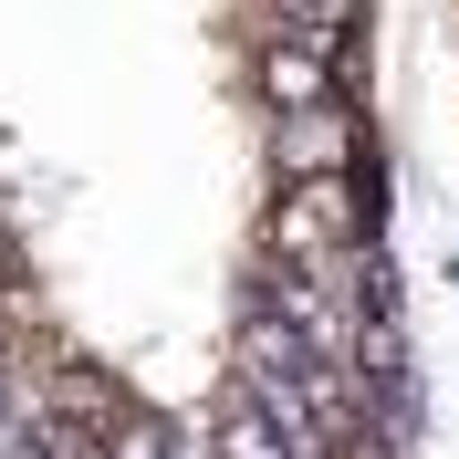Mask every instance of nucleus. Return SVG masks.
<instances>
[{"instance_id": "obj_4", "label": "nucleus", "mask_w": 459, "mask_h": 459, "mask_svg": "<svg viewBox=\"0 0 459 459\" xmlns=\"http://www.w3.org/2000/svg\"><path fill=\"white\" fill-rule=\"evenodd\" d=\"M209 459H292V438L272 429V407L240 386V397H220V418H209Z\"/></svg>"}, {"instance_id": "obj_3", "label": "nucleus", "mask_w": 459, "mask_h": 459, "mask_svg": "<svg viewBox=\"0 0 459 459\" xmlns=\"http://www.w3.org/2000/svg\"><path fill=\"white\" fill-rule=\"evenodd\" d=\"M251 94H261V115L324 105V94H344V53H334V42H303V31H272V22H261V42H251Z\"/></svg>"}, {"instance_id": "obj_1", "label": "nucleus", "mask_w": 459, "mask_h": 459, "mask_svg": "<svg viewBox=\"0 0 459 459\" xmlns=\"http://www.w3.org/2000/svg\"><path fill=\"white\" fill-rule=\"evenodd\" d=\"M261 240H272V261L334 272V282L355 292V240H366V188H355V168H344V178H282ZM355 303H366V292H355Z\"/></svg>"}, {"instance_id": "obj_5", "label": "nucleus", "mask_w": 459, "mask_h": 459, "mask_svg": "<svg viewBox=\"0 0 459 459\" xmlns=\"http://www.w3.org/2000/svg\"><path fill=\"white\" fill-rule=\"evenodd\" d=\"M94 449H105V459H178V429L157 418V407H136V397H105Z\"/></svg>"}, {"instance_id": "obj_6", "label": "nucleus", "mask_w": 459, "mask_h": 459, "mask_svg": "<svg viewBox=\"0 0 459 459\" xmlns=\"http://www.w3.org/2000/svg\"><path fill=\"white\" fill-rule=\"evenodd\" d=\"M355 11H366V0H251V22L303 31V42H334V53H344V31H355Z\"/></svg>"}, {"instance_id": "obj_2", "label": "nucleus", "mask_w": 459, "mask_h": 459, "mask_svg": "<svg viewBox=\"0 0 459 459\" xmlns=\"http://www.w3.org/2000/svg\"><path fill=\"white\" fill-rule=\"evenodd\" d=\"M261 146H272V188H282V178H344V168H366V126H355V105H344V94L272 115V126H261Z\"/></svg>"}]
</instances>
